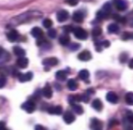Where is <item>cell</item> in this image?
<instances>
[{
    "instance_id": "cell-1",
    "label": "cell",
    "mask_w": 133,
    "mask_h": 130,
    "mask_svg": "<svg viewBox=\"0 0 133 130\" xmlns=\"http://www.w3.org/2000/svg\"><path fill=\"white\" fill-rule=\"evenodd\" d=\"M74 34L77 39L79 40H86L88 36V34L85 30H83L82 28H74Z\"/></svg>"
},
{
    "instance_id": "cell-2",
    "label": "cell",
    "mask_w": 133,
    "mask_h": 130,
    "mask_svg": "<svg viewBox=\"0 0 133 130\" xmlns=\"http://www.w3.org/2000/svg\"><path fill=\"white\" fill-rule=\"evenodd\" d=\"M22 109L28 113H32L35 111V110H36V103L31 100L27 101V102L24 103L22 105Z\"/></svg>"
},
{
    "instance_id": "cell-3",
    "label": "cell",
    "mask_w": 133,
    "mask_h": 130,
    "mask_svg": "<svg viewBox=\"0 0 133 130\" xmlns=\"http://www.w3.org/2000/svg\"><path fill=\"white\" fill-rule=\"evenodd\" d=\"M90 128L94 130H100L103 128L102 121L97 118H92L91 120V124H90Z\"/></svg>"
},
{
    "instance_id": "cell-4",
    "label": "cell",
    "mask_w": 133,
    "mask_h": 130,
    "mask_svg": "<svg viewBox=\"0 0 133 130\" xmlns=\"http://www.w3.org/2000/svg\"><path fill=\"white\" fill-rule=\"evenodd\" d=\"M68 17H69L68 12L65 10H60V11H58L56 15L58 22H60V23H63V22H65V21H66Z\"/></svg>"
},
{
    "instance_id": "cell-5",
    "label": "cell",
    "mask_w": 133,
    "mask_h": 130,
    "mask_svg": "<svg viewBox=\"0 0 133 130\" xmlns=\"http://www.w3.org/2000/svg\"><path fill=\"white\" fill-rule=\"evenodd\" d=\"M63 120L66 124H71L75 121V116L70 111H66L63 115Z\"/></svg>"
},
{
    "instance_id": "cell-6",
    "label": "cell",
    "mask_w": 133,
    "mask_h": 130,
    "mask_svg": "<svg viewBox=\"0 0 133 130\" xmlns=\"http://www.w3.org/2000/svg\"><path fill=\"white\" fill-rule=\"evenodd\" d=\"M113 4L115 5L117 10H120V11H123L127 9V4L124 0H113Z\"/></svg>"
},
{
    "instance_id": "cell-7",
    "label": "cell",
    "mask_w": 133,
    "mask_h": 130,
    "mask_svg": "<svg viewBox=\"0 0 133 130\" xmlns=\"http://www.w3.org/2000/svg\"><path fill=\"white\" fill-rule=\"evenodd\" d=\"M78 58L81 61H88V60L92 59V54H91V53L89 51H87V50H84V51H82L81 53H79L78 55Z\"/></svg>"
},
{
    "instance_id": "cell-8",
    "label": "cell",
    "mask_w": 133,
    "mask_h": 130,
    "mask_svg": "<svg viewBox=\"0 0 133 130\" xmlns=\"http://www.w3.org/2000/svg\"><path fill=\"white\" fill-rule=\"evenodd\" d=\"M106 100H107L109 103L115 104V103H118V97L115 92L110 91L106 94Z\"/></svg>"
},
{
    "instance_id": "cell-9",
    "label": "cell",
    "mask_w": 133,
    "mask_h": 130,
    "mask_svg": "<svg viewBox=\"0 0 133 130\" xmlns=\"http://www.w3.org/2000/svg\"><path fill=\"white\" fill-rule=\"evenodd\" d=\"M32 78H33V74H32V73H30V71L26 73H20L19 75H18L19 81L22 82V83L30 81L31 79H32Z\"/></svg>"
},
{
    "instance_id": "cell-10",
    "label": "cell",
    "mask_w": 133,
    "mask_h": 130,
    "mask_svg": "<svg viewBox=\"0 0 133 130\" xmlns=\"http://www.w3.org/2000/svg\"><path fill=\"white\" fill-rule=\"evenodd\" d=\"M42 94L43 95V96L46 98H48V99H49V98L52 97V96H53V91H52L51 86H50L49 84H47L46 85H45L44 88L42 89Z\"/></svg>"
},
{
    "instance_id": "cell-11",
    "label": "cell",
    "mask_w": 133,
    "mask_h": 130,
    "mask_svg": "<svg viewBox=\"0 0 133 130\" xmlns=\"http://www.w3.org/2000/svg\"><path fill=\"white\" fill-rule=\"evenodd\" d=\"M7 38L10 42L17 41L18 38H19V34L17 30H10L9 33L7 34Z\"/></svg>"
},
{
    "instance_id": "cell-12",
    "label": "cell",
    "mask_w": 133,
    "mask_h": 130,
    "mask_svg": "<svg viewBox=\"0 0 133 130\" xmlns=\"http://www.w3.org/2000/svg\"><path fill=\"white\" fill-rule=\"evenodd\" d=\"M42 64L46 66H55L58 64V60L56 58H47L42 61Z\"/></svg>"
},
{
    "instance_id": "cell-13",
    "label": "cell",
    "mask_w": 133,
    "mask_h": 130,
    "mask_svg": "<svg viewBox=\"0 0 133 130\" xmlns=\"http://www.w3.org/2000/svg\"><path fill=\"white\" fill-rule=\"evenodd\" d=\"M31 34L37 40L43 37V32H42V30L38 27H35L32 28V30H31Z\"/></svg>"
},
{
    "instance_id": "cell-14",
    "label": "cell",
    "mask_w": 133,
    "mask_h": 130,
    "mask_svg": "<svg viewBox=\"0 0 133 130\" xmlns=\"http://www.w3.org/2000/svg\"><path fill=\"white\" fill-rule=\"evenodd\" d=\"M28 64H29V60L27 58H25L24 56L23 57H19L17 61V66H19L20 68H26L28 66Z\"/></svg>"
},
{
    "instance_id": "cell-15",
    "label": "cell",
    "mask_w": 133,
    "mask_h": 130,
    "mask_svg": "<svg viewBox=\"0 0 133 130\" xmlns=\"http://www.w3.org/2000/svg\"><path fill=\"white\" fill-rule=\"evenodd\" d=\"M48 112L52 115H61L62 113V108L61 106H52L48 109Z\"/></svg>"
},
{
    "instance_id": "cell-16",
    "label": "cell",
    "mask_w": 133,
    "mask_h": 130,
    "mask_svg": "<svg viewBox=\"0 0 133 130\" xmlns=\"http://www.w3.org/2000/svg\"><path fill=\"white\" fill-rule=\"evenodd\" d=\"M10 60V54L0 47V64L7 62Z\"/></svg>"
},
{
    "instance_id": "cell-17",
    "label": "cell",
    "mask_w": 133,
    "mask_h": 130,
    "mask_svg": "<svg viewBox=\"0 0 133 130\" xmlns=\"http://www.w3.org/2000/svg\"><path fill=\"white\" fill-rule=\"evenodd\" d=\"M73 20L76 23H82L84 20V14L81 11H75L73 14Z\"/></svg>"
},
{
    "instance_id": "cell-18",
    "label": "cell",
    "mask_w": 133,
    "mask_h": 130,
    "mask_svg": "<svg viewBox=\"0 0 133 130\" xmlns=\"http://www.w3.org/2000/svg\"><path fill=\"white\" fill-rule=\"evenodd\" d=\"M92 108H94L95 110L99 111V112H100V111L102 110V109H103L102 102H101L99 98H97V99H94V101H92Z\"/></svg>"
},
{
    "instance_id": "cell-19",
    "label": "cell",
    "mask_w": 133,
    "mask_h": 130,
    "mask_svg": "<svg viewBox=\"0 0 133 130\" xmlns=\"http://www.w3.org/2000/svg\"><path fill=\"white\" fill-rule=\"evenodd\" d=\"M107 30L111 34H118L119 32V26L116 23H111L107 27Z\"/></svg>"
},
{
    "instance_id": "cell-20",
    "label": "cell",
    "mask_w": 133,
    "mask_h": 130,
    "mask_svg": "<svg viewBox=\"0 0 133 130\" xmlns=\"http://www.w3.org/2000/svg\"><path fill=\"white\" fill-rule=\"evenodd\" d=\"M68 77V73L65 71H58L55 73V78H56L59 81H65Z\"/></svg>"
},
{
    "instance_id": "cell-21",
    "label": "cell",
    "mask_w": 133,
    "mask_h": 130,
    "mask_svg": "<svg viewBox=\"0 0 133 130\" xmlns=\"http://www.w3.org/2000/svg\"><path fill=\"white\" fill-rule=\"evenodd\" d=\"M13 51H14V54L17 55V57H23V56H24V55H25V50L23 49L22 47H18V46L14 47Z\"/></svg>"
},
{
    "instance_id": "cell-22",
    "label": "cell",
    "mask_w": 133,
    "mask_h": 130,
    "mask_svg": "<svg viewBox=\"0 0 133 130\" xmlns=\"http://www.w3.org/2000/svg\"><path fill=\"white\" fill-rule=\"evenodd\" d=\"M59 42L62 46H68L70 42V37H69L68 34H63L60 37L59 39Z\"/></svg>"
},
{
    "instance_id": "cell-23",
    "label": "cell",
    "mask_w": 133,
    "mask_h": 130,
    "mask_svg": "<svg viewBox=\"0 0 133 130\" xmlns=\"http://www.w3.org/2000/svg\"><path fill=\"white\" fill-rule=\"evenodd\" d=\"M68 87L70 91H74L78 88V84H77V82L74 80V79H69L68 82Z\"/></svg>"
},
{
    "instance_id": "cell-24",
    "label": "cell",
    "mask_w": 133,
    "mask_h": 130,
    "mask_svg": "<svg viewBox=\"0 0 133 130\" xmlns=\"http://www.w3.org/2000/svg\"><path fill=\"white\" fill-rule=\"evenodd\" d=\"M79 78L82 80H87L89 78V71L87 70H81L79 73Z\"/></svg>"
},
{
    "instance_id": "cell-25",
    "label": "cell",
    "mask_w": 133,
    "mask_h": 130,
    "mask_svg": "<svg viewBox=\"0 0 133 130\" xmlns=\"http://www.w3.org/2000/svg\"><path fill=\"white\" fill-rule=\"evenodd\" d=\"M72 107H73V110L76 114H78V115H81V114L83 113V111H84L83 110V108H82L81 105L74 103V104H72Z\"/></svg>"
},
{
    "instance_id": "cell-26",
    "label": "cell",
    "mask_w": 133,
    "mask_h": 130,
    "mask_svg": "<svg viewBox=\"0 0 133 130\" xmlns=\"http://www.w3.org/2000/svg\"><path fill=\"white\" fill-rule=\"evenodd\" d=\"M97 17H98V19H99V20L107 19V18L109 17V14H107L106 12H105L104 10H101L97 13Z\"/></svg>"
},
{
    "instance_id": "cell-27",
    "label": "cell",
    "mask_w": 133,
    "mask_h": 130,
    "mask_svg": "<svg viewBox=\"0 0 133 130\" xmlns=\"http://www.w3.org/2000/svg\"><path fill=\"white\" fill-rule=\"evenodd\" d=\"M125 102L128 105H133V92H128L125 95Z\"/></svg>"
},
{
    "instance_id": "cell-28",
    "label": "cell",
    "mask_w": 133,
    "mask_h": 130,
    "mask_svg": "<svg viewBox=\"0 0 133 130\" xmlns=\"http://www.w3.org/2000/svg\"><path fill=\"white\" fill-rule=\"evenodd\" d=\"M112 17H113V19L117 21V22H118V23H125V18L123 17H121V16H119L118 14H114L112 16Z\"/></svg>"
},
{
    "instance_id": "cell-29",
    "label": "cell",
    "mask_w": 133,
    "mask_h": 130,
    "mask_svg": "<svg viewBox=\"0 0 133 130\" xmlns=\"http://www.w3.org/2000/svg\"><path fill=\"white\" fill-rule=\"evenodd\" d=\"M101 33H102V30L100 28H95L92 31V34L94 37H99L101 34Z\"/></svg>"
},
{
    "instance_id": "cell-30",
    "label": "cell",
    "mask_w": 133,
    "mask_h": 130,
    "mask_svg": "<svg viewBox=\"0 0 133 130\" xmlns=\"http://www.w3.org/2000/svg\"><path fill=\"white\" fill-rule=\"evenodd\" d=\"M43 26L46 28H50L52 27V25H53V22L50 19H49V18H46V19H44L43 20Z\"/></svg>"
},
{
    "instance_id": "cell-31",
    "label": "cell",
    "mask_w": 133,
    "mask_h": 130,
    "mask_svg": "<svg viewBox=\"0 0 133 130\" xmlns=\"http://www.w3.org/2000/svg\"><path fill=\"white\" fill-rule=\"evenodd\" d=\"M102 10H104L105 12H106L107 14L110 15V13L111 11V4H109V3H106V4L103 6Z\"/></svg>"
},
{
    "instance_id": "cell-32",
    "label": "cell",
    "mask_w": 133,
    "mask_h": 130,
    "mask_svg": "<svg viewBox=\"0 0 133 130\" xmlns=\"http://www.w3.org/2000/svg\"><path fill=\"white\" fill-rule=\"evenodd\" d=\"M126 119L130 123L133 124V112L132 111H127L126 113Z\"/></svg>"
},
{
    "instance_id": "cell-33",
    "label": "cell",
    "mask_w": 133,
    "mask_h": 130,
    "mask_svg": "<svg viewBox=\"0 0 133 130\" xmlns=\"http://www.w3.org/2000/svg\"><path fill=\"white\" fill-rule=\"evenodd\" d=\"M119 60H120L121 63H125L127 61V60H128V54H125V53L121 54L120 56H119Z\"/></svg>"
},
{
    "instance_id": "cell-34",
    "label": "cell",
    "mask_w": 133,
    "mask_h": 130,
    "mask_svg": "<svg viewBox=\"0 0 133 130\" xmlns=\"http://www.w3.org/2000/svg\"><path fill=\"white\" fill-rule=\"evenodd\" d=\"M48 34H49V36L50 37V38L54 39V38L56 37V34H57L56 30H54V28H50V30L48 31Z\"/></svg>"
},
{
    "instance_id": "cell-35",
    "label": "cell",
    "mask_w": 133,
    "mask_h": 130,
    "mask_svg": "<svg viewBox=\"0 0 133 130\" xmlns=\"http://www.w3.org/2000/svg\"><path fill=\"white\" fill-rule=\"evenodd\" d=\"M79 101L81 102H84V103H88V101H89V97L87 96V95L86 94H83V95H81L79 96Z\"/></svg>"
},
{
    "instance_id": "cell-36",
    "label": "cell",
    "mask_w": 133,
    "mask_h": 130,
    "mask_svg": "<svg viewBox=\"0 0 133 130\" xmlns=\"http://www.w3.org/2000/svg\"><path fill=\"white\" fill-rule=\"evenodd\" d=\"M79 47H81V45L79 43H72L70 46H69V48L71 50H73V51H75V50H78L79 48Z\"/></svg>"
},
{
    "instance_id": "cell-37",
    "label": "cell",
    "mask_w": 133,
    "mask_h": 130,
    "mask_svg": "<svg viewBox=\"0 0 133 130\" xmlns=\"http://www.w3.org/2000/svg\"><path fill=\"white\" fill-rule=\"evenodd\" d=\"M6 84V78L4 76H0V89Z\"/></svg>"
},
{
    "instance_id": "cell-38",
    "label": "cell",
    "mask_w": 133,
    "mask_h": 130,
    "mask_svg": "<svg viewBox=\"0 0 133 130\" xmlns=\"http://www.w3.org/2000/svg\"><path fill=\"white\" fill-rule=\"evenodd\" d=\"M66 2L68 3L69 5H71V6H75V5L78 4L79 0H66Z\"/></svg>"
},
{
    "instance_id": "cell-39",
    "label": "cell",
    "mask_w": 133,
    "mask_h": 130,
    "mask_svg": "<svg viewBox=\"0 0 133 130\" xmlns=\"http://www.w3.org/2000/svg\"><path fill=\"white\" fill-rule=\"evenodd\" d=\"M64 30L66 33H70V32H73L74 28L73 27H71V26H66V27H64Z\"/></svg>"
},
{
    "instance_id": "cell-40",
    "label": "cell",
    "mask_w": 133,
    "mask_h": 130,
    "mask_svg": "<svg viewBox=\"0 0 133 130\" xmlns=\"http://www.w3.org/2000/svg\"><path fill=\"white\" fill-rule=\"evenodd\" d=\"M101 44H102V46L105 47H109V46H110V42H109L108 41H101Z\"/></svg>"
},
{
    "instance_id": "cell-41",
    "label": "cell",
    "mask_w": 133,
    "mask_h": 130,
    "mask_svg": "<svg viewBox=\"0 0 133 130\" xmlns=\"http://www.w3.org/2000/svg\"><path fill=\"white\" fill-rule=\"evenodd\" d=\"M6 129V125L4 121H0V130H4Z\"/></svg>"
},
{
    "instance_id": "cell-42",
    "label": "cell",
    "mask_w": 133,
    "mask_h": 130,
    "mask_svg": "<svg viewBox=\"0 0 133 130\" xmlns=\"http://www.w3.org/2000/svg\"><path fill=\"white\" fill-rule=\"evenodd\" d=\"M129 67L131 69H133V59H131L129 62Z\"/></svg>"
},
{
    "instance_id": "cell-43",
    "label": "cell",
    "mask_w": 133,
    "mask_h": 130,
    "mask_svg": "<svg viewBox=\"0 0 133 130\" xmlns=\"http://www.w3.org/2000/svg\"><path fill=\"white\" fill-rule=\"evenodd\" d=\"M36 130H42V129H44V128H43L42 126L37 125V126H36Z\"/></svg>"
}]
</instances>
